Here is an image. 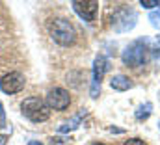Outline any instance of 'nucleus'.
Masks as SVG:
<instances>
[{
    "instance_id": "nucleus-1",
    "label": "nucleus",
    "mask_w": 160,
    "mask_h": 145,
    "mask_svg": "<svg viewBox=\"0 0 160 145\" xmlns=\"http://www.w3.org/2000/svg\"><path fill=\"white\" fill-rule=\"evenodd\" d=\"M145 56H147V39H136L132 41L121 54V60L127 67H140L145 63Z\"/></svg>"
},
{
    "instance_id": "nucleus-2",
    "label": "nucleus",
    "mask_w": 160,
    "mask_h": 145,
    "mask_svg": "<svg viewBox=\"0 0 160 145\" xmlns=\"http://www.w3.org/2000/svg\"><path fill=\"white\" fill-rule=\"evenodd\" d=\"M21 108H22V113L30 121H34V123L47 121L48 115H50V110L47 106V102L43 99H39V97H28V99H24L22 104H21Z\"/></svg>"
},
{
    "instance_id": "nucleus-3",
    "label": "nucleus",
    "mask_w": 160,
    "mask_h": 145,
    "mask_svg": "<svg viewBox=\"0 0 160 145\" xmlns=\"http://www.w3.org/2000/svg\"><path fill=\"white\" fill-rule=\"evenodd\" d=\"M50 34H52V39L56 43H60L63 47H69L77 41V32L67 19H56L50 24Z\"/></svg>"
},
{
    "instance_id": "nucleus-4",
    "label": "nucleus",
    "mask_w": 160,
    "mask_h": 145,
    "mask_svg": "<svg viewBox=\"0 0 160 145\" xmlns=\"http://www.w3.org/2000/svg\"><path fill=\"white\" fill-rule=\"evenodd\" d=\"M136 21H138L136 11L130 9V8H127V6H123V8H119V9L114 13V17H112V28H114L118 34H123V32L132 30V28L136 26Z\"/></svg>"
},
{
    "instance_id": "nucleus-5",
    "label": "nucleus",
    "mask_w": 160,
    "mask_h": 145,
    "mask_svg": "<svg viewBox=\"0 0 160 145\" xmlns=\"http://www.w3.org/2000/svg\"><path fill=\"white\" fill-rule=\"evenodd\" d=\"M108 69V60L99 54L93 62V80H91V97H99V91H101V82H102V76Z\"/></svg>"
},
{
    "instance_id": "nucleus-6",
    "label": "nucleus",
    "mask_w": 160,
    "mask_h": 145,
    "mask_svg": "<svg viewBox=\"0 0 160 145\" xmlns=\"http://www.w3.org/2000/svg\"><path fill=\"white\" fill-rule=\"evenodd\" d=\"M71 104V97L69 93L63 89V88H54L48 91L47 95V106L48 108H54V110H65L67 106Z\"/></svg>"
},
{
    "instance_id": "nucleus-7",
    "label": "nucleus",
    "mask_w": 160,
    "mask_h": 145,
    "mask_svg": "<svg viewBox=\"0 0 160 145\" xmlns=\"http://www.w3.org/2000/svg\"><path fill=\"white\" fill-rule=\"evenodd\" d=\"M22 88H24V76L17 71L6 74V76L0 80V89H2L4 93H8V95L19 93Z\"/></svg>"
},
{
    "instance_id": "nucleus-8",
    "label": "nucleus",
    "mask_w": 160,
    "mask_h": 145,
    "mask_svg": "<svg viewBox=\"0 0 160 145\" xmlns=\"http://www.w3.org/2000/svg\"><path fill=\"white\" fill-rule=\"evenodd\" d=\"M71 6H73V9L78 13L86 22L95 21V15L99 11V2H95V0H91V2H73Z\"/></svg>"
},
{
    "instance_id": "nucleus-9",
    "label": "nucleus",
    "mask_w": 160,
    "mask_h": 145,
    "mask_svg": "<svg viewBox=\"0 0 160 145\" xmlns=\"http://www.w3.org/2000/svg\"><path fill=\"white\" fill-rule=\"evenodd\" d=\"M110 86H112L116 91H127L128 88H132V82H130V78L125 76V74H116V76H112V80H110Z\"/></svg>"
},
{
    "instance_id": "nucleus-10",
    "label": "nucleus",
    "mask_w": 160,
    "mask_h": 145,
    "mask_svg": "<svg viewBox=\"0 0 160 145\" xmlns=\"http://www.w3.org/2000/svg\"><path fill=\"white\" fill-rule=\"evenodd\" d=\"M151 108H153V104H151V102H145L143 106H140V110L136 112V119H138V121L147 119V117L151 115Z\"/></svg>"
},
{
    "instance_id": "nucleus-11",
    "label": "nucleus",
    "mask_w": 160,
    "mask_h": 145,
    "mask_svg": "<svg viewBox=\"0 0 160 145\" xmlns=\"http://www.w3.org/2000/svg\"><path fill=\"white\" fill-rule=\"evenodd\" d=\"M149 21H151V24H153L155 28H160V9L158 11H153V13L149 15Z\"/></svg>"
},
{
    "instance_id": "nucleus-12",
    "label": "nucleus",
    "mask_w": 160,
    "mask_h": 145,
    "mask_svg": "<svg viewBox=\"0 0 160 145\" xmlns=\"http://www.w3.org/2000/svg\"><path fill=\"white\" fill-rule=\"evenodd\" d=\"M140 6H143V8L151 9V8H155V6H160V2H158V0H142V2H140Z\"/></svg>"
},
{
    "instance_id": "nucleus-13",
    "label": "nucleus",
    "mask_w": 160,
    "mask_h": 145,
    "mask_svg": "<svg viewBox=\"0 0 160 145\" xmlns=\"http://www.w3.org/2000/svg\"><path fill=\"white\" fill-rule=\"evenodd\" d=\"M125 145H145L143 143V140H138V138H132V140H127Z\"/></svg>"
},
{
    "instance_id": "nucleus-14",
    "label": "nucleus",
    "mask_w": 160,
    "mask_h": 145,
    "mask_svg": "<svg viewBox=\"0 0 160 145\" xmlns=\"http://www.w3.org/2000/svg\"><path fill=\"white\" fill-rule=\"evenodd\" d=\"M4 119H6V113H4V108H2V104H0V125L4 123Z\"/></svg>"
},
{
    "instance_id": "nucleus-15",
    "label": "nucleus",
    "mask_w": 160,
    "mask_h": 145,
    "mask_svg": "<svg viewBox=\"0 0 160 145\" xmlns=\"http://www.w3.org/2000/svg\"><path fill=\"white\" fill-rule=\"evenodd\" d=\"M155 60H157V63L160 65V50L158 48H155Z\"/></svg>"
},
{
    "instance_id": "nucleus-16",
    "label": "nucleus",
    "mask_w": 160,
    "mask_h": 145,
    "mask_svg": "<svg viewBox=\"0 0 160 145\" xmlns=\"http://www.w3.org/2000/svg\"><path fill=\"white\" fill-rule=\"evenodd\" d=\"M155 47H157V48H158V50H160V36L157 37V41H155Z\"/></svg>"
},
{
    "instance_id": "nucleus-17",
    "label": "nucleus",
    "mask_w": 160,
    "mask_h": 145,
    "mask_svg": "<svg viewBox=\"0 0 160 145\" xmlns=\"http://www.w3.org/2000/svg\"><path fill=\"white\" fill-rule=\"evenodd\" d=\"M28 145H43V143H39V142H30Z\"/></svg>"
},
{
    "instance_id": "nucleus-18",
    "label": "nucleus",
    "mask_w": 160,
    "mask_h": 145,
    "mask_svg": "<svg viewBox=\"0 0 160 145\" xmlns=\"http://www.w3.org/2000/svg\"><path fill=\"white\" fill-rule=\"evenodd\" d=\"M93 145H104V143H93Z\"/></svg>"
},
{
    "instance_id": "nucleus-19",
    "label": "nucleus",
    "mask_w": 160,
    "mask_h": 145,
    "mask_svg": "<svg viewBox=\"0 0 160 145\" xmlns=\"http://www.w3.org/2000/svg\"><path fill=\"white\" fill-rule=\"evenodd\" d=\"M158 127H160V123H158Z\"/></svg>"
}]
</instances>
